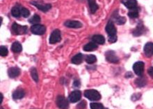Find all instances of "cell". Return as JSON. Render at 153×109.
I'll list each match as a JSON object with an SVG mask.
<instances>
[{"mask_svg":"<svg viewBox=\"0 0 153 109\" xmlns=\"http://www.w3.org/2000/svg\"><path fill=\"white\" fill-rule=\"evenodd\" d=\"M105 30H106V32L108 34L109 41L110 43L116 42L117 41V35H116L117 30L115 27L114 24L112 20L109 21L106 26V28H105Z\"/></svg>","mask_w":153,"mask_h":109,"instance_id":"cell-1","label":"cell"},{"mask_svg":"<svg viewBox=\"0 0 153 109\" xmlns=\"http://www.w3.org/2000/svg\"><path fill=\"white\" fill-rule=\"evenodd\" d=\"M84 96L91 101H98L101 99V95L96 90H87L84 92Z\"/></svg>","mask_w":153,"mask_h":109,"instance_id":"cell-2","label":"cell"},{"mask_svg":"<svg viewBox=\"0 0 153 109\" xmlns=\"http://www.w3.org/2000/svg\"><path fill=\"white\" fill-rule=\"evenodd\" d=\"M12 32L15 35H23V34H26L27 32V27L25 26H20L16 23H14L13 24Z\"/></svg>","mask_w":153,"mask_h":109,"instance_id":"cell-3","label":"cell"},{"mask_svg":"<svg viewBox=\"0 0 153 109\" xmlns=\"http://www.w3.org/2000/svg\"><path fill=\"white\" fill-rule=\"evenodd\" d=\"M56 104L60 109H68L69 107V102L66 97L59 95L56 97Z\"/></svg>","mask_w":153,"mask_h":109,"instance_id":"cell-4","label":"cell"},{"mask_svg":"<svg viewBox=\"0 0 153 109\" xmlns=\"http://www.w3.org/2000/svg\"><path fill=\"white\" fill-rule=\"evenodd\" d=\"M61 32L59 29L54 30L51 32L50 37L49 39V42L51 44H54L58 43L61 41Z\"/></svg>","mask_w":153,"mask_h":109,"instance_id":"cell-5","label":"cell"},{"mask_svg":"<svg viewBox=\"0 0 153 109\" xmlns=\"http://www.w3.org/2000/svg\"><path fill=\"white\" fill-rule=\"evenodd\" d=\"M31 31L33 34L38 35H42L45 33L46 31V28L45 26L41 24H35L31 26Z\"/></svg>","mask_w":153,"mask_h":109,"instance_id":"cell-6","label":"cell"},{"mask_svg":"<svg viewBox=\"0 0 153 109\" xmlns=\"http://www.w3.org/2000/svg\"><path fill=\"white\" fill-rule=\"evenodd\" d=\"M105 57H106L107 60L109 62L114 63V64H117L119 62V58L117 57L116 53L113 51H109L105 53Z\"/></svg>","mask_w":153,"mask_h":109,"instance_id":"cell-7","label":"cell"},{"mask_svg":"<svg viewBox=\"0 0 153 109\" xmlns=\"http://www.w3.org/2000/svg\"><path fill=\"white\" fill-rule=\"evenodd\" d=\"M133 70L136 75L141 76L144 72V63L143 62H137L133 65Z\"/></svg>","mask_w":153,"mask_h":109,"instance_id":"cell-8","label":"cell"},{"mask_svg":"<svg viewBox=\"0 0 153 109\" xmlns=\"http://www.w3.org/2000/svg\"><path fill=\"white\" fill-rule=\"evenodd\" d=\"M82 97V93L79 91H72L70 95H69L68 99L70 102L75 103L77 102L78 101L80 100Z\"/></svg>","mask_w":153,"mask_h":109,"instance_id":"cell-9","label":"cell"},{"mask_svg":"<svg viewBox=\"0 0 153 109\" xmlns=\"http://www.w3.org/2000/svg\"><path fill=\"white\" fill-rule=\"evenodd\" d=\"M31 4H33L34 6L37 8L38 9H39L40 11H43V12H47L49 9L51 8V5L50 4H40L38 1H31Z\"/></svg>","mask_w":153,"mask_h":109,"instance_id":"cell-10","label":"cell"},{"mask_svg":"<svg viewBox=\"0 0 153 109\" xmlns=\"http://www.w3.org/2000/svg\"><path fill=\"white\" fill-rule=\"evenodd\" d=\"M144 54L147 57H150L153 55V43L148 42L145 44L143 48Z\"/></svg>","mask_w":153,"mask_h":109,"instance_id":"cell-11","label":"cell"},{"mask_svg":"<svg viewBox=\"0 0 153 109\" xmlns=\"http://www.w3.org/2000/svg\"><path fill=\"white\" fill-rule=\"evenodd\" d=\"M65 26L68 28H79L82 27V24L79 21L68 20L66 21L64 24Z\"/></svg>","mask_w":153,"mask_h":109,"instance_id":"cell-12","label":"cell"},{"mask_svg":"<svg viewBox=\"0 0 153 109\" xmlns=\"http://www.w3.org/2000/svg\"><path fill=\"white\" fill-rule=\"evenodd\" d=\"M8 74L11 78H15L20 75V69L18 67H12L8 70Z\"/></svg>","mask_w":153,"mask_h":109,"instance_id":"cell-13","label":"cell"},{"mask_svg":"<svg viewBox=\"0 0 153 109\" xmlns=\"http://www.w3.org/2000/svg\"><path fill=\"white\" fill-rule=\"evenodd\" d=\"M112 18H113V20H114L116 24L119 25L124 24L126 22V19L124 18V17L119 16L118 14V11H115L114 15H112Z\"/></svg>","mask_w":153,"mask_h":109,"instance_id":"cell-14","label":"cell"},{"mask_svg":"<svg viewBox=\"0 0 153 109\" xmlns=\"http://www.w3.org/2000/svg\"><path fill=\"white\" fill-rule=\"evenodd\" d=\"M122 4L125 5V7L127 8L132 9L137 7V0H121Z\"/></svg>","mask_w":153,"mask_h":109,"instance_id":"cell-15","label":"cell"},{"mask_svg":"<svg viewBox=\"0 0 153 109\" xmlns=\"http://www.w3.org/2000/svg\"><path fill=\"white\" fill-rule=\"evenodd\" d=\"M145 32V26H143L142 23H139L137 25V28L134 30L133 31V35L134 36H140L143 34V32Z\"/></svg>","mask_w":153,"mask_h":109,"instance_id":"cell-16","label":"cell"},{"mask_svg":"<svg viewBox=\"0 0 153 109\" xmlns=\"http://www.w3.org/2000/svg\"><path fill=\"white\" fill-rule=\"evenodd\" d=\"M25 95V92L22 89H18L13 93V98L14 99H20Z\"/></svg>","mask_w":153,"mask_h":109,"instance_id":"cell-17","label":"cell"},{"mask_svg":"<svg viewBox=\"0 0 153 109\" xmlns=\"http://www.w3.org/2000/svg\"><path fill=\"white\" fill-rule=\"evenodd\" d=\"M98 47L97 44L95 42H90L88 43L87 44H86L84 46V51H87V52H90V51H95Z\"/></svg>","mask_w":153,"mask_h":109,"instance_id":"cell-18","label":"cell"},{"mask_svg":"<svg viewBox=\"0 0 153 109\" xmlns=\"http://www.w3.org/2000/svg\"><path fill=\"white\" fill-rule=\"evenodd\" d=\"M92 40H93V42L97 44H104L105 42L104 37L101 35H95L93 36Z\"/></svg>","mask_w":153,"mask_h":109,"instance_id":"cell-19","label":"cell"},{"mask_svg":"<svg viewBox=\"0 0 153 109\" xmlns=\"http://www.w3.org/2000/svg\"><path fill=\"white\" fill-rule=\"evenodd\" d=\"M135 84L137 86L139 87H143L144 86L146 85L147 84V79L146 78L143 76H140L139 77H138L135 81Z\"/></svg>","mask_w":153,"mask_h":109,"instance_id":"cell-20","label":"cell"},{"mask_svg":"<svg viewBox=\"0 0 153 109\" xmlns=\"http://www.w3.org/2000/svg\"><path fill=\"white\" fill-rule=\"evenodd\" d=\"M88 3L90 8V11L91 13H95L98 9V6H97L95 0H88Z\"/></svg>","mask_w":153,"mask_h":109,"instance_id":"cell-21","label":"cell"},{"mask_svg":"<svg viewBox=\"0 0 153 109\" xmlns=\"http://www.w3.org/2000/svg\"><path fill=\"white\" fill-rule=\"evenodd\" d=\"M83 55L81 54V53H79V54H76L72 57L71 62L74 64H80L82 62V61H83Z\"/></svg>","mask_w":153,"mask_h":109,"instance_id":"cell-22","label":"cell"},{"mask_svg":"<svg viewBox=\"0 0 153 109\" xmlns=\"http://www.w3.org/2000/svg\"><path fill=\"white\" fill-rule=\"evenodd\" d=\"M11 50H12L13 52L14 53H20L22 51V45L20 44V42L18 41H15L14 43L12 44L11 46Z\"/></svg>","mask_w":153,"mask_h":109,"instance_id":"cell-23","label":"cell"},{"mask_svg":"<svg viewBox=\"0 0 153 109\" xmlns=\"http://www.w3.org/2000/svg\"><path fill=\"white\" fill-rule=\"evenodd\" d=\"M139 8L137 7V8H134L130 9L129 13H128V16H129L130 18L134 19L139 17Z\"/></svg>","mask_w":153,"mask_h":109,"instance_id":"cell-24","label":"cell"},{"mask_svg":"<svg viewBox=\"0 0 153 109\" xmlns=\"http://www.w3.org/2000/svg\"><path fill=\"white\" fill-rule=\"evenodd\" d=\"M31 24H39V23L41 22V18L38 15H34L33 17H31L29 20Z\"/></svg>","mask_w":153,"mask_h":109,"instance_id":"cell-25","label":"cell"},{"mask_svg":"<svg viewBox=\"0 0 153 109\" xmlns=\"http://www.w3.org/2000/svg\"><path fill=\"white\" fill-rule=\"evenodd\" d=\"M85 60L89 64H92L97 61V58L93 55H88L85 57Z\"/></svg>","mask_w":153,"mask_h":109,"instance_id":"cell-26","label":"cell"},{"mask_svg":"<svg viewBox=\"0 0 153 109\" xmlns=\"http://www.w3.org/2000/svg\"><path fill=\"white\" fill-rule=\"evenodd\" d=\"M11 14L15 18H19L21 15V9L17 6L13 7L12 10H11Z\"/></svg>","mask_w":153,"mask_h":109,"instance_id":"cell-27","label":"cell"},{"mask_svg":"<svg viewBox=\"0 0 153 109\" xmlns=\"http://www.w3.org/2000/svg\"><path fill=\"white\" fill-rule=\"evenodd\" d=\"M31 75L32 79H33L36 82H38V75L37 72V70L36 68H31Z\"/></svg>","mask_w":153,"mask_h":109,"instance_id":"cell-28","label":"cell"},{"mask_svg":"<svg viewBox=\"0 0 153 109\" xmlns=\"http://www.w3.org/2000/svg\"><path fill=\"white\" fill-rule=\"evenodd\" d=\"M21 15H22L24 18H26L30 15V12L27 8H26L24 7H22V8H21Z\"/></svg>","mask_w":153,"mask_h":109,"instance_id":"cell-29","label":"cell"},{"mask_svg":"<svg viewBox=\"0 0 153 109\" xmlns=\"http://www.w3.org/2000/svg\"><path fill=\"white\" fill-rule=\"evenodd\" d=\"M91 109H104L103 105L102 104H99V103H91Z\"/></svg>","mask_w":153,"mask_h":109,"instance_id":"cell-30","label":"cell"},{"mask_svg":"<svg viewBox=\"0 0 153 109\" xmlns=\"http://www.w3.org/2000/svg\"><path fill=\"white\" fill-rule=\"evenodd\" d=\"M8 49L6 46H1L0 47V55H1L2 57H5L8 55Z\"/></svg>","mask_w":153,"mask_h":109,"instance_id":"cell-31","label":"cell"},{"mask_svg":"<svg viewBox=\"0 0 153 109\" xmlns=\"http://www.w3.org/2000/svg\"><path fill=\"white\" fill-rule=\"evenodd\" d=\"M86 106H87V103H86L85 101H83V102H80L79 104L76 106V108L77 109H84L86 108Z\"/></svg>","mask_w":153,"mask_h":109,"instance_id":"cell-32","label":"cell"},{"mask_svg":"<svg viewBox=\"0 0 153 109\" xmlns=\"http://www.w3.org/2000/svg\"><path fill=\"white\" fill-rule=\"evenodd\" d=\"M148 74L150 75V77L153 79V68L152 67H151V68H150L148 69Z\"/></svg>","mask_w":153,"mask_h":109,"instance_id":"cell-33","label":"cell"},{"mask_svg":"<svg viewBox=\"0 0 153 109\" xmlns=\"http://www.w3.org/2000/svg\"><path fill=\"white\" fill-rule=\"evenodd\" d=\"M73 85H74V87H79L80 86V82H79V80H75V81L74 82Z\"/></svg>","mask_w":153,"mask_h":109,"instance_id":"cell-34","label":"cell"},{"mask_svg":"<svg viewBox=\"0 0 153 109\" xmlns=\"http://www.w3.org/2000/svg\"><path fill=\"white\" fill-rule=\"evenodd\" d=\"M132 73L131 72H128L127 73H126V75H125V77H132Z\"/></svg>","mask_w":153,"mask_h":109,"instance_id":"cell-35","label":"cell"},{"mask_svg":"<svg viewBox=\"0 0 153 109\" xmlns=\"http://www.w3.org/2000/svg\"><path fill=\"white\" fill-rule=\"evenodd\" d=\"M0 96H1V99H0V104H1L3 101V95L1 93V94H0Z\"/></svg>","mask_w":153,"mask_h":109,"instance_id":"cell-36","label":"cell"},{"mask_svg":"<svg viewBox=\"0 0 153 109\" xmlns=\"http://www.w3.org/2000/svg\"><path fill=\"white\" fill-rule=\"evenodd\" d=\"M1 109H4V108H2V107H1Z\"/></svg>","mask_w":153,"mask_h":109,"instance_id":"cell-37","label":"cell"},{"mask_svg":"<svg viewBox=\"0 0 153 109\" xmlns=\"http://www.w3.org/2000/svg\"><path fill=\"white\" fill-rule=\"evenodd\" d=\"M104 109H108V108H104Z\"/></svg>","mask_w":153,"mask_h":109,"instance_id":"cell-38","label":"cell"}]
</instances>
